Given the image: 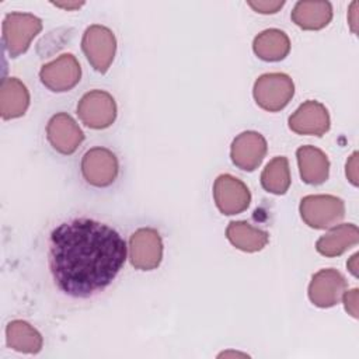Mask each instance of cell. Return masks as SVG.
I'll use <instances>...</instances> for the list:
<instances>
[{
    "label": "cell",
    "instance_id": "obj_11",
    "mask_svg": "<svg viewBox=\"0 0 359 359\" xmlns=\"http://www.w3.org/2000/svg\"><path fill=\"white\" fill-rule=\"evenodd\" d=\"M346 286V279L341 272L332 268L321 269L311 278L309 299L317 307H332L339 303Z\"/></svg>",
    "mask_w": 359,
    "mask_h": 359
},
{
    "label": "cell",
    "instance_id": "obj_26",
    "mask_svg": "<svg viewBox=\"0 0 359 359\" xmlns=\"http://www.w3.org/2000/svg\"><path fill=\"white\" fill-rule=\"evenodd\" d=\"M356 7H358V1H353L349 8V14H351L349 24H351V28L353 32H356Z\"/></svg>",
    "mask_w": 359,
    "mask_h": 359
},
{
    "label": "cell",
    "instance_id": "obj_20",
    "mask_svg": "<svg viewBox=\"0 0 359 359\" xmlns=\"http://www.w3.org/2000/svg\"><path fill=\"white\" fill-rule=\"evenodd\" d=\"M226 236L236 248L245 252L261 251L269 241L266 231L243 220L230 222L226 229Z\"/></svg>",
    "mask_w": 359,
    "mask_h": 359
},
{
    "label": "cell",
    "instance_id": "obj_16",
    "mask_svg": "<svg viewBox=\"0 0 359 359\" xmlns=\"http://www.w3.org/2000/svg\"><path fill=\"white\" fill-rule=\"evenodd\" d=\"M29 105V93L17 77H6L0 86V115L3 119L22 116Z\"/></svg>",
    "mask_w": 359,
    "mask_h": 359
},
{
    "label": "cell",
    "instance_id": "obj_27",
    "mask_svg": "<svg viewBox=\"0 0 359 359\" xmlns=\"http://www.w3.org/2000/svg\"><path fill=\"white\" fill-rule=\"evenodd\" d=\"M356 261H358V254H353V255L351 257V259L346 262V266H348V269L351 271V273H352L353 276H358V265H356Z\"/></svg>",
    "mask_w": 359,
    "mask_h": 359
},
{
    "label": "cell",
    "instance_id": "obj_7",
    "mask_svg": "<svg viewBox=\"0 0 359 359\" xmlns=\"http://www.w3.org/2000/svg\"><path fill=\"white\" fill-rule=\"evenodd\" d=\"M163 258V241L156 229L142 227L129 238L130 264L140 271L156 269Z\"/></svg>",
    "mask_w": 359,
    "mask_h": 359
},
{
    "label": "cell",
    "instance_id": "obj_14",
    "mask_svg": "<svg viewBox=\"0 0 359 359\" xmlns=\"http://www.w3.org/2000/svg\"><path fill=\"white\" fill-rule=\"evenodd\" d=\"M289 128L297 135L323 136L330 129V114L321 102L309 100L289 116Z\"/></svg>",
    "mask_w": 359,
    "mask_h": 359
},
{
    "label": "cell",
    "instance_id": "obj_8",
    "mask_svg": "<svg viewBox=\"0 0 359 359\" xmlns=\"http://www.w3.org/2000/svg\"><path fill=\"white\" fill-rule=\"evenodd\" d=\"M119 171L116 156L105 147H93L81 158V174L93 187L111 185Z\"/></svg>",
    "mask_w": 359,
    "mask_h": 359
},
{
    "label": "cell",
    "instance_id": "obj_15",
    "mask_svg": "<svg viewBox=\"0 0 359 359\" xmlns=\"http://www.w3.org/2000/svg\"><path fill=\"white\" fill-rule=\"evenodd\" d=\"M296 157L300 177L306 184L320 185L327 181L330 174V161L323 150L306 144L296 150Z\"/></svg>",
    "mask_w": 359,
    "mask_h": 359
},
{
    "label": "cell",
    "instance_id": "obj_13",
    "mask_svg": "<svg viewBox=\"0 0 359 359\" xmlns=\"http://www.w3.org/2000/svg\"><path fill=\"white\" fill-rule=\"evenodd\" d=\"M46 136L50 146L62 154H73L84 140L83 130L66 112H59L49 119Z\"/></svg>",
    "mask_w": 359,
    "mask_h": 359
},
{
    "label": "cell",
    "instance_id": "obj_12",
    "mask_svg": "<svg viewBox=\"0 0 359 359\" xmlns=\"http://www.w3.org/2000/svg\"><path fill=\"white\" fill-rule=\"evenodd\" d=\"M265 137L254 130H245L237 135L230 147V157L236 167L244 171H254L262 163L266 154Z\"/></svg>",
    "mask_w": 359,
    "mask_h": 359
},
{
    "label": "cell",
    "instance_id": "obj_2",
    "mask_svg": "<svg viewBox=\"0 0 359 359\" xmlns=\"http://www.w3.org/2000/svg\"><path fill=\"white\" fill-rule=\"evenodd\" d=\"M42 21L28 13H8L3 20V43L11 57L24 53L41 32Z\"/></svg>",
    "mask_w": 359,
    "mask_h": 359
},
{
    "label": "cell",
    "instance_id": "obj_22",
    "mask_svg": "<svg viewBox=\"0 0 359 359\" xmlns=\"http://www.w3.org/2000/svg\"><path fill=\"white\" fill-rule=\"evenodd\" d=\"M261 185L265 191L283 195L290 187V168L285 156L272 158L261 174Z\"/></svg>",
    "mask_w": 359,
    "mask_h": 359
},
{
    "label": "cell",
    "instance_id": "obj_19",
    "mask_svg": "<svg viewBox=\"0 0 359 359\" xmlns=\"http://www.w3.org/2000/svg\"><path fill=\"white\" fill-rule=\"evenodd\" d=\"M254 53L266 62H278L290 52L289 36L276 28H269L259 32L252 42Z\"/></svg>",
    "mask_w": 359,
    "mask_h": 359
},
{
    "label": "cell",
    "instance_id": "obj_23",
    "mask_svg": "<svg viewBox=\"0 0 359 359\" xmlns=\"http://www.w3.org/2000/svg\"><path fill=\"white\" fill-rule=\"evenodd\" d=\"M247 4L257 13L275 14L283 7L285 1H282V0H269V1L268 0H258V1L250 0V1H247Z\"/></svg>",
    "mask_w": 359,
    "mask_h": 359
},
{
    "label": "cell",
    "instance_id": "obj_4",
    "mask_svg": "<svg viewBox=\"0 0 359 359\" xmlns=\"http://www.w3.org/2000/svg\"><path fill=\"white\" fill-rule=\"evenodd\" d=\"M255 102L265 111L278 112L283 109L294 94V84L285 73H265L254 83Z\"/></svg>",
    "mask_w": 359,
    "mask_h": 359
},
{
    "label": "cell",
    "instance_id": "obj_28",
    "mask_svg": "<svg viewBox=\"0 0 359 359\" xmlns=\"http://www.w3.org/2000/svg\"><path fill=\"white\" fill-rule=\"evenodd\" d=\"M56 7H62V8H66V10H74V8H79L80 6H83L84 3H53Z\"/></svg>",
    "mask_w": 359,
    "mask_h": 359
},
{
    "label": "cell",
    "instance_id": "obj_24",
    "mask_svg": "<svg viewBox=\"0 0 359 359\" xmlns=\"http://www.w3.org/2000/svg\"><path fill=\"white\" fill-rule=\"evenodd\" d=\"M358 294H359L358 289H352V290H348V292L345 290L344 294H342L344 296L345 310L353 318H358Z\"/></svg>",
    "mask_w": 359,
    "mask_h": 359
},
{
    "label": "cell",
    "instance_id": "obj_6",
    "mask_svg": "<svg viewBox=\"0 0 359 359\" xmlns=\"http://www.w3.org/2000/svg\"><path fill=\"white\" fill-rule=\"evenodd\" d=\"M80 121L93 129H105L116 118V102L114 97L102 90L86 93L77 104Z\"/></svg>",
    "mask_w": 359,
    "mask_h": 359
},
{
    "label": "cell",
    "instance_id": "obj_5",
    "mask_svg": "<svg viewBox=\"0 0 359 359\" xmlns=\"http://www.w3.org/2000/svg\"><path fill=\"white\" fill-rule=\"evenodd\" d=\"M81 49L90 65L100 73H105L116 52V38L114 32L104 25H90L81 39Z\"/></svg>",
    "mask_w": 359,
    "mask_h": 359
},
{
    "label": "cell",
    "instance_id": "obj_18",
    "mask_svg": "<svg viewBox=\"0 0 359 359\" xmlns=\"http://www.w3.org/2000/svg\"><path fill=\"white\" fill-rule=\"evenodd\" d=\"M359 241V230L353 223H342L332 227L316 243V250L325 257H338Z\"/></svg>",
    "mask_w": 359,
    "mask_h": 359
},
{
    "label": "cell",
    "instance_id": "obj_17",
    "mask_svg": "<svg viewBox=\"0 0 359 359\" xmlns=\"http://www.w3.org/2000/svg\"><path fill=\"white\" fill-rule=\"evenodd\" d=\"M292 21L309 31H316L327 27L332 20V6L330 1H297L292 10Z\"/></svg>",
    "mask_w": 359,
    "mask_h": 359
},
{
    "label": "cell",
    "instance_id": "obj_25",
    "mask_svg": "<svg viewBox=\"0 0 359 359\" xmlns=\"http://www.w3.org/2000/svg\"><path fill=\"white\" fill-rule=\"evenodd\" d=\"M345 174L349 182L356 187L358 185V151H353L348 158Z\"/></svg>",
    "mask_w": 359,
    "mask_h": 359
},
{
    "label": "cell",
    "instance_id": "obj_9",
    "mask_svg": "<svg viewBox=\"0 0 359 359\" xmlns=\"http://www.w3.org/2000/svg\"><path fill=\"white\" fill-rule=\"evenodd\" d=\"M213 199L223 215H238L244 212L251 202V194L247 185L230 175L222 174L213 184Z\"/></svg>",
    "mask_w": 359,
    "mask_h": 359
},
{
    "label": "cell",
    "instance_id": "obj_1",
    "mask_svg": "<svg viewBox=\"0 0 359 359\" xmlns=\"http://www.w3.org/2000/svg\"><path fill=\"white\" fill-rule=\"evenodd\" d=\"M126 259V243L112 227L93 219L59 224L49 238V268L56 286L73 297L104 290Z\"/></svg>",
    "mask_w": 359,
    "mask_h": 359
},
{
    "label": "cell",
    "instance_id": "obj_10",
    "mask_svg": "<svg viewBox=\"0 0 359 359\" xmlns=\"http://www.w3.org/2000/svg\"><path fill=\"white\" fill-rule=\"evenodd\" d=\"M81 77L79 60L72 53H65L41 67L39 79L45 87L55 93L72 90Z\"/></svg>",
    "mask_w": 359,
    "mask_h": 359
},
{
    "label": "cell",
    "instance_id": "obj_3",
    "mask_svg": "<svg viewBox=\"0 0 359 359\" xmlns=\"http://www.w3.org/2000/svg\"><path fill=\"white\" fill-rule=\"evenodd\" d=\"M300 216L313 229H328L345 216V203L334 195H307L300 201Z\"/></svg>",
    "mask_w": 359,
    "mask_h": 359
},
{
    "label": "cell",
    "instance_id": "obj_21",
    "mask_svg": "<svg viewBox=\"0 0 359 359\" xmlns=\"http://www.w3.org/2000/svg\"><path fill=\"white\" fill-rule=\"evenodd\" d=\"M7 345L24 353H38L42 349V335L27 321L14 320L6 327Z\"/></svg>",
    "mask_w": 359,
    "mask_h": 359
}]
</instances>
